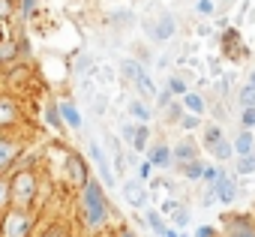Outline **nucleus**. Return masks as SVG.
Listing matches in <instances>:
<instances>
[{"instance_id":"1","label":"nucleus","mask_w":255,"mask_h":237,"mask_svg":"<svg viewBox=\"0 0 255 237\" xmlns=\"http://www.w3.org/2000/svg\"><path fill=\"white\" fill-rule=\"evenodd\" d=\"M81 207H84V222L90 228H102V222L108 219V201L99 177H87L81 183Z\"/></svg>"},{"instance_id":"2","label":"nucleus","mask_w":255,"mask_h":237,"mask_svg":"<svg viewBox=\"0 0 255 237\" xmlns=\"http://www.w3.org/2000/svg\"><path fill=\"white\" fill-rule=\"evenodd\" d=\"M87 156H90V162L96 165V177L102 180V186H105V189H120L117 171H114V165H111V153H105V147H102L96 138L87 141Z\"/></svg>"},{"instance_id":"3","label":"nucleus","mask_w":255,"mask_h":237,"mask_svg":"<svg viewBox=\"0 0 255 237\" xmlns=\"http://www.w3.org/2000/svg\"><path fill=\"white\" fill-rule=\"evenodd\" d=\"M120 195H123V201L129 204L132 210H147L150 192H147V186H144L141 177H126V180L120 183Z\"/></svg>"},{"instance_id":"4","label":"nucleus","mask_w":255,"mask_h":237,"mask_svg":"<svg viewBox=\"0 0 255 237\" xmlns=\"http://www.w3.org/2000/svg\"><path fill=\"white\" fill-rule=\"evenodd\" d=\"M144 30H147V39L150 42H168L177 33V18L171 12H162L156 21H144Z\"/></svg>"},{"instance_id":"5","label":"nucleus","mask_w":255,"mask_h":237,"mask_svg":"<svg viewBox=\"0 0 255 237\" xmlns=\"http://www.w3.org/2000/svg\"><path fill=\"white\" fill-rule=\"evenodd\" d=\"M12 198H15L21 207H27V204L36 198V177H33L30 171H18V174L12 177Z\"/></svg>"},{"instance_id":"6","label":"nucleus","mask_w":255,"mask_h":237,"mask_svg":"<svg viewBox=\"0 0 255 237\" xmlns=\"http://www.w3.org/2000/svg\"><path fill=\"white\" fill-rule=\"evenodd\" d=\"M3 237H27V231H30V219H27V213L21 210V207H15V210H6V216H3Z\"/></svg>"},{"instance_id":"7","label":"nucleus","mask_w":255,"mask_h":237,"mask_svg":"<svg viewBox=\"0 0 255 237\" xmlns=\"http://www.w3.org/2000/svg\"><path fill=\"white\" fill-rule=\"evenodd\" d=\"M144 156L153 162V168H171V165H174V150H171L165 141H156V144H150Z\"/></svg>"},{"instance_id":"8","label":"nucleus","mask_w":255,"mask_h":237,"mask_svg":"<svg viewBox=\"0 0 255 237\" xmlns=\"http://www.w3.org/2000/svg\"><path fill=\"white\" fill-rule=\"evenodd\" d=\"M225 237H255V222L249 216L225 219Z\"/></svg>"},{"instance_id":"9","label":"nucleus","mask_w":255,"mask_h":237,"mask_svg":"<svg viewBox=\"0 0 255 237\" xmlns=\"http://www.w3.org/2000/svg\"><path fill=\"white\" fill-rule=\"evenodd\" d=\"M216 198L228 207V204H234L237 201V180H234V174H222L219 180H216Z\"/></svg>"},{"instance_id":"10","label":"nucleus","mask_w":255,"mask_h":237,"mask_svg":"<svg viewBox=\"0 0 255 237\" xmlns=\"http://www.w3.org/2000/svg\"><path fill=\"white\" fill-rule=\"evenodd\" d=\"M144 222H147V228H150L156 237H165L168 228H171V222L165 219V213H162L159 207H147V210H144Z\"/></svg>"},{"instance_id":"11","label":"nucleus","mask_w":255,"mask_h":237,"mask_svg":"<svg viewBox=\"0 0 255 237\" xmlns=\"http://www.w3.org/2000/svg\"><path fill=\"white\" fill-rule=\"evenodd\" d=\"M57 108H60L63 123H66L69 129H81V126H84V117H81V111H78V105H75L72 99H60Z\"/></svg>"},{"instance_id":"12","label":"nucleus","mask_w":255,"mask_h":237,"mask_svg":"<svg viewBox=\"0 0 255 237\" xmlns=\"http://www.w3.org/2000/svg\"><path fill=\"white\" fill-rule=\"evenodd\" d=\"M174 165H177V174L183 180H189V183H195V180L204 177V162L201 159H186V162H174Z\"/></svg>"},{"instance_id":"13","label":"nucleus","mask_w":255,"mask_h":237,"mask_svg":"<svg viewBox=\"0 0 255 237\" xmlns=\"http://www.w3.org/2000/svg\"><path fill=\"white\" fill-rule=\"evenodd\" d=\"M180 102H183V108H186V111H192V114H201V117H204V114L210 111V105H207V99H204L201 93H195V90H189V93H183V96H180Z\"/></svg>"},{"instance_id":"14","label":"nucleus","mask_w":255,"mask_h":237,"mask_svg":"<svg viewBox=\"0 0 255 237\" xmlns=\"http://www.w3.org/2000/svg\"><path fill=\"white\" fill-rule=\"evenodd\" d=\"M117 72H120V81L135 84V78H138V72H141V63H138L135 57H123V60L117 63Z\"/></svg>"},{"instance_id":"15","label":"nucleus","mask_w":255,"mask_h":237,"mask_svg":"<svg viewBox=\"0 0 255 237\" xmlns=\"http://www.w3.org/2000/svg\"><path fill=\"white\" fill-rule=\"evenodd\" d=\"M126 111H129V117H132V120H138V123H150V117H153V108L144 99H129Z\"/></svg>"},{"instance_id":"16","label":"nucleus","mask_w":255,"mask_h":237,"mask_svg":"<svg viewBox=\"0 0 255 237\" xmlns=\"http://www.w3.org/2000/svg\"><path fill=\"white\" fill-rule=\"evenodd\" d=\"M234 153H237V156L255 153V132H252V129H240V132H237V138H234Z\"/></svg>"},{"instance_id":"17","label":"nucleus","mask_w":255,"mask_h":237,"mask_svg":"<svg viewBox=\"0 0 255 237\" xmlns=\"http://www.w3.org/2000/svg\"><path fill=\"white\" fill-rule=\"evenodd\" d=\"M15 156H18V144L9 138H0V174L15 162Z\"/></svg>"},{"instance_id":"18","label":"nucleus","mask_w":255,"mask_h":237,"mask_svg":"<svg viewBox=\"0 0 255 237\" xmlns=\"http://www.w3.org/2000/svg\"><path fill=\"white\" fill-rule=\"evenodd\" d=\"M174 162H186V159H198V144L195 141H177L174 147Z\"/></svg>"},{"instance_id":"19","label":"nucleus","mask_w":255,"mask_h":237,"mask_svg":"<svg viewBox=\"0 0 255 237\" xmlns=\"http://www.w3.org/2000/svg\"><path fill=\"white\" fill-rule=\"evenodd\" d=\"M210 153H213L216 162H228V159L237 156V153H234V141H228V138H219V141L210 147Z\"/></svg>"},{"instance_id":"20","label":"nucleus","mask_w":255,"mask_h":237,"mask_svg":"<svg viewBox=\"0 0 255 237\" xmlns=\"http://www.w3.org/2000/svg\"><path fill=\"white\" fill-rule=\"evenodd\" d=\"M168 222H171L177 231H186V228L192 225V210H189V204H180V207L168 216Z\"/></svg>"},{"instance_id":"21","label":"nucleus","mask_w":255,"mask_h":237,"mask_svg":"<svg viewBox=\"0 0 255 237\" xmlns=\"http://www.w3.org/2000/svg\"><path fill=\"white\" fill-rule=\"evenodd\" d=\"M117 135H120V141H123L126 147H132V141H135V135H138V120H123V123L117 126Z\"/></svg>"},{"instance_id":"22","label":"nucleus","mask_w":255,"mask_h":237,"mask_svg":"<svg viewBox=\"0 0 255 237\" xmlns=\"http://www.w3.org/2000/svg\"><path fill=\"white\" fill-rule=\"evenodd\" d=\"M135 87H138L144 96H150V99H153V96H156V90H159V87H156V81L150 78V72H147L144 66H141V72H138V78H135Z\"/></svg>"},{"instance_id":"23","label":"nucleus","mask_w":255,"mask_h":237,"mask_svg":"<svg viewBox=\"0 0 255 237\" xmlns=\"http://www.w3.org/2000/svg\"><path fill=\"white\" fill-rule=\"evenodd\" d=\"M234 165H237V177H255V153L234 156Z\"/></svg>"},{"instance_id":"24","label":"nucleus","mask_w":255,"mask_h":237,"mask_svg":"<svg viewBox=\"0 0 255 237\" xmlns=\"http://www.w3.org/2000/svg\"><path fill=\"white\" fill-rule=\"evenodd\" d=\"M192 9H195V15H198V18H216L219 3H216V0H195Z\"/></svg>"},{"instance_id":"25","label":"nucleus","mask_w":255,"mask_h":237,"mask_svg":"<svg viewBox=\"0 0 255 237\" xmlns=\"http://www.w3.org/2000/svg\"><path fill=\"white\" fill-rule=\"evenodd\" d=\"M147 147H150V126L147 123H138V135L132 141V150L135 153H147Z\"/></svg>"},{"instance_id":"26","label":"nucleus","mask_w":255,"mask_h":237,"mask_svg":"<svg viewBox=\"0 0 255 237\" xmlns=\"http://www.w3.org/2000/svg\"><path fill=\"white\" fill-rule=\"evenodd\" d=\"M45 123L51 126V129H63L66 123H63V114H60V108H57V102H51L48 108H45Z\"/></svg>"},{"instance_id":"27","label":"nucleus","mask_w":255,"mask_h":237,"mask_svg":"<svg viewBox=\"0 0 255 237\" xmlns=\"http://www.w3.org/2000/svg\"><path fill=\"white\" fill-rule=\"evenodd\" d=\"M165 87H168L174 96H183V93H189V84H186V78H183V75H177V72L165 78Z\"/></svg>"},{"instance_id":"28","label":"nucleus","mask_w":255,"mask_h":237,"mask_svg":"<svg viewBox=\"0 0 255 237\" xmlns=\"http://www.w3.org/2000/svg\"><path fill=\"white\" fill-rule=\"evenodd\" d=\"M219 138H225V135H222V126H219V123H207V126H204V138H201V141H204V150H210Z\"/></svg>"},{"instance_id":"29","label":"nucleus","mask_w":255,"mask_h":237,"mask_svg":"<svg viewBox=\"0 0 255 237\" xmlns=\"http://www.w3.org/2000/svg\"><path fill=\"white\" fill-rule=\"evenodd\" d=\"M201 120H204V117H201V114H192V111H183V117H180V123H177V126H180L183 132H195V129L201 126Z\"/></svg>"},{"instance_id":"30","label":"nucleus","mask_w":255,"mask_h":237,"mask_svg":"<svg viewBox=\"0 0 255 237\" xmlns=\"http://www.w3.org/2000/svg\"><path fill=\"white\" fill-rule=\"evenodd\" d=\"M237 102H240V108H249V105H255V87L246 81L240 90H237Z\"/></svg>"},{"instance_id":"31","label":"nucleus","mask_w":255,"mask_h":237,"mask_svg":"<svg viewBox=\"0 0 255 237\" xmlns=\"http://www.w3.org/2000/svg\"><path fill=\"white\" fill-rule=\"evenodd\" d=\"M15 120V105L9 99H0V126H6Z\"/></svg>"},{"instance_id":"32","label":"nucleus","mask_w":255,"mask_h":237,"mask_svg":"<svg viewBox=\"0 0 255 237\" xmlns=\"http://www.w3.org/2000/svg\"><path fill=\"white\" fill-rule=\"evenodd\" d=\"M9 198H12V180L0 174V210L9 204Z\"/></svg>"},{"instance_id":"33","label":"nucleus","mask_w":255,"mask_h":237,"mask_svg":"<svg viewBox=\"0 0 255 237\" xmlns=\"http://www.w3.org/2000/svg\"><path fill=\"white\" fill-rule=\"evenodd\" d=\"M183 111H186V108H183V102H180V96H177V99H174V102H171V105L165 108V117H168L171 123H180V117H183Z\"/></svg>"},{"instance_id":"34","label":"nucleus","mask_w":255,"mask_h":237,"mask_svg":"<svg viewBox=\"0 0 255 237\" xmlns=\"http://www.w3.org/2000/svg\"><path fill=\"white\" fill-rule=\"evenodd\" d=\"M90 69H93V57H90V54H78V60H75V75H78V78H81V75L87 78Z\"/></svg>"},{"instance_id":"35","label":"nucleus","mask_w":255,"mask_h":237,"mask_svg":"<svg viewBox=\"0 0 255 237\" xmlns=\"http://www.w3.org/2000/svg\"><path fill=\"white\" fill-rule=\"evenodd\" d=\"M153 99H156V108H159V111H165V108H168L177 96H174L168 87H162V90H156V96H153Z\"/></svg>"},{"instance_id":"36","label":"nucleus","mask_w":255,"mask_h":237,"mask_svg":"<svg viewBox=\"0 0 255 237\" xmlns=\"http://www.w3.org/2000/svg\"><path fill=\"white\" fill-rule=\"evenodd\" d=\"M240 126L255 132V105H249V108H240Z\"/></svg>"},{"instance_id":"37","label":"nucleus","mask_w":255,"mask_h":237,"mask_svg":"<svg viewBox=\"0 0 255 237\" xmlns=\"http://www.w3.org/2000/svg\"><path fill=\"white\" fill-rule=\"evenodd\" d=\"M135 177H141V180H144V183H147V180H150V177H153V162H150V159H147V156H144V159H141V162H138V168H135Z\"/></svg>"},{"instance_id":"38","label":"nucleus","mask_w":255,"mask_h":237,"mask_svg":"<svg viewBox=\"0 0 255 237\" xmlns=\"http://www.w3.org/2000/svg\"><path fill=\"white\" fill-rule=\"evenodd\" d=\"M180 204H183V201H180L177 195H168V198H162V204H159V210H162L165 216H171V213H174V210H177Z\"/></svg>"},{"instance_id":"39","label":"nucleus","mask_w":255,"mask_h":237,"mask_svg":"<svg viewBox=\"0 0 255 237\" xmlns=\"http://www.w3.org/2000/svg\"><path fill=\"white\" fill-rule=\"evenodd\" d=\"M234 78H237V75H234V72H231V69H228V72H222V75H219V93H222V96H225V93H228V90H231V87H234Z\"/></svg>"},{"instance_id":"40","label":"nucleus","mask_w":255,"mask_h":237,"mask_svg":"<svg viewBox=\"0 0 255 237\" xmlns=\"http://www.w3.org/2000/svg\"><path fill=\"white\" fill-rule=\"evenodd\" d=\"M222 174H225V171H222L219 165H204V177H201V180H204V183H216Z\"/></svg>"},{"instance_id":"41","label":"nucleus","mask_w":255,"mask_h":237,"mask_svg":"<svg viewBox=\"0 0 255 237\" xmlns=\"http://www.w3.org/2000/svg\"><path fill=\"white\" fill-rule=\"evenodd\" d=\"M36 3H39V0H21V18L24 21H30L36 15Z\"/></svg>"},{"instance_id":"42","label":"nucleus","mask_w":255,"mask_h":237,"mask_svg":"<svg viewBox=\"0 0 255 237\" xmlns=\"http://www.w3.org/2000/svg\"><path fill=\"white\" fill-rule=\"evenodd\" d=\"M213 30H216V27H213V24H210V18H204V21H201V24H198V30H195V33H198V36H201V39H207V36H213Z\"/></svg>"},{"instance_id":"43","label":"nucleus","mask_w":255,"mask_h":237,"mask_svg":"<svg viewBox=\"0 0 255 237\" xmlns=\"http://www.w3.org/2000/svg\"><path fill=\"white\" fill-rule=\"evenodd\" d=\"M12 6H15L12 0H0V21H3V18H9V15H12Z\"/></svg>"},{"instance_id":"44","label":"nucleus","mask_w":255,"mask_h":237,"mask_svg":"<svg viewBox=\"0 0 255 237\" xmlns=\"http://www.w3.org/2000/svg\"><path fill=\"white\" fill-rule=\"evenodd\" d=\"M195 237H216V228L213 225H201V228H195Z\"/></svg>"},{"instance_id":"45","label":"nucleus","mask_w":255,"mask_h":237,"mask_svg":"<svg viewBox=\"0 0 255 237\" xmlns=\"http://www.w3.org/2000/svg\"><path fill=\"white\" fill-rule=\"evenodd\" d=\"M111 21H129V24H135V15L132 12H114Z\"/></svg>"},{"instance_id":"46","label":"nucleus","mask_w":255,"mask_h":237,"mask_svg":"<svg viewBox=\"0 0 255 237\" xmlns=\"http://www.w3.org/2000/svg\"><path fill=\"white\" fill-rule=\"evenodd\" d=\"M117 237H135V234H132V228H126V225H123V228L117 231Z\"/></svg>"},{"instance_id":"47","label":"nucleus","mask_w":255,"mask_h":237,"mask_svg":"<svg viewBox=\"0 0 255 237\" xmlns=\"http://www.w3.org/2000/svg\"><path fill=\"white\" fill-rule=\"evenodd\" d=\"M3 42H9V36H6V27H3V21H0V45Z\"/></svg>"},{"instance_id":"48","label":"nucleus","mask_w":255,"mask_h":237,"mask_svg":"<svg viewBox=\"0 0 255 237\" xmlns=\"http://www.w3.org/2000/svg\"><path fill=\"white\" fill-rule=\"evenodd\" d=\"M246 81H249V84H252V87H255V69H252V72H249V78H246Z\"/></svg>"},{"instance_id":"49","label":"nucleus","mask_w":255,"mask_h":237,"mask_svg":"<svg viewBox=\"0 0 255 237\" xmlns=\"http://www.w3.org/2000/svg\"><path fill=\"white\" fill-rule=\"evenodd\" d=\"M216 3H219V6H231V3H234V0H216Z\"/></svg>"},{"instance_id":"50","label":"nucleus","mask_w":255,"mask_h":237,"mask_svg":"<svg viewBox=\"0 0 255 237\" xmlns=\"http://www.w3.org/2000/svg\"><path fill=\"white\" fill-rule=\"evenodd\" d=\"M180 237H195V234H186V231H180Z\"/></svg>"}]
</instances>
